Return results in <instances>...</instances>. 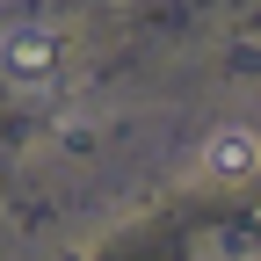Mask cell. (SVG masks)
I'll list each match as a JSON object with an SVG mask.
<instances>
[{
  "instance_id": "1",
  "label": "cell",
  "mask_w": 261,
  "mask_h": 261,
  "mask_svg": "<svg viewBox=\"0 0 261 261\" xmlns=\"http://www.w3.org/2000/svg\"><path fill=\"white\" fill-rule=\"evenodd\" d=\"M51 58H58V44L44 29H15V37L0 44V65H8L15 80H51Z\"/></svg>"
},
{
  "instance_id": "2",
  "label": "cell",
  "mask_w": 261,
  "mask_h": 261,
  "mask_svg": "<svg viewBox=\"0 0 261 261\" xmlns=\"http://www.w3.org/2000/svg\"><path fill=\"white\" fill-rule=\"evenodd\" d=\"M203 167H211V174H225V181L254 174V167H261V138H254V130H218V138L203 145Z\"/></svg>"
}]
</instances>
